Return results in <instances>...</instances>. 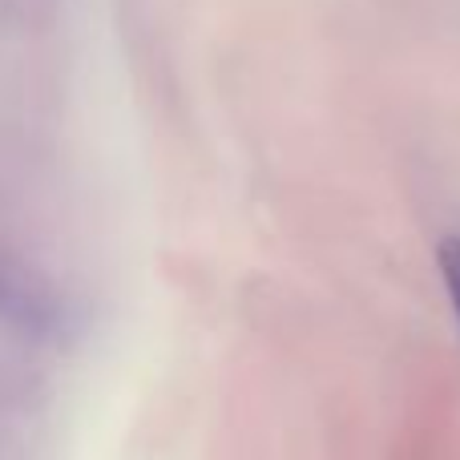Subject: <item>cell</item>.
<instances>
[{"label": "cell", "mask_w": 460, "mask_h": 460, "mask_svg": "<svg viewBox=\"0 0 460 460\" xmlns=\"http://www.w3.org/2000/svg\"><path fill=\"white\" fill-rule=\"evenodd\" d=\"M0 319L16 327H29V332H45L49 327V303L37 291L21 283V279L4 275L0 270Z\"/></svg>", "instance_id": "cell-1"}, {"label": "cell", "mask_w": 460, "mask_h": 460, "mask_svg": "<svg viewBox=\"0 0 460 460\" xmlns=\"http://www.w3.org/2000/svg\"><path fill=\"white\" fill-rule=\"evenodd\" d=\"M437 262H440V275H445V287H448V299H453V311L460 319V238H440L437 246Z\"/></svg>", "instance_id": "cell-2"}]
</instances>
